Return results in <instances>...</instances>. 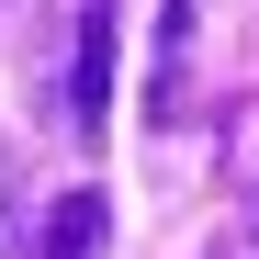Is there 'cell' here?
Instances as JSON below:
<instances>
[{"label":"cell","instance_id":"cell-1","mask_svg":"<svg viewBox=\"0 0 259 259\" xmlns=\"http://www.w3.org/2000/svg\"><path fill=\"white\" fill-rule=\"evenodd\" d=\"M113 0H79V46H68V136L91 147L102 124H113Z\"/></svg>","mask_w":259,"mask_h":259},{"label":"cell","instance_id":"cell-2","mask_svg":"<svg viewBox=\"0 0 259 259\" xmlns=\"http://www.w3.org/2000/svg\"><path fill=\"white\" fill-rule=\"evenodd\" d=\"M113 248V203L79 181V192H57V214H46V237H34V259H102Z\"/></svg>","mask_w":259,"mask_h":259},{"label":"cell","instance_id":"cell-3","mask_svg":"<svg viewBox=\"0 0 259 259\" xmlns=\"http://www.w3.org/2000/svg\"><path fill=\"white\" fill-rule=\"evenodd\" d=\"M192 23H203V0H169V12H158V91H147V124H181V57H192Z\"/></svg>","mask_w":259,"mask_h":259}]
</instances>
